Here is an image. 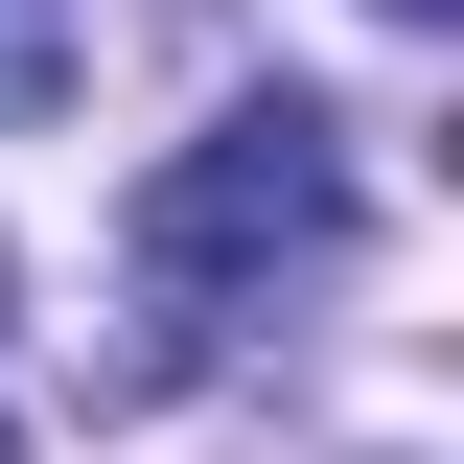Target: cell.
<instances>
[{
    "instance_id": "2",
    "label": "cell",
    "mask_w": 464,
    "mask_h": 464,
    "mask_svg": "<svg viewBox=\"0 0 464 464\" xmlns=\"http://www.w3.org/2000/svg\"><path fill=\"white\" fill-rule=\"evenodd\" d=\"M70 93V0H0V116H47Z\"/></svg>"
},
{
    "instance_id": "1",
    "label": "cell",
    "mask_w": 464,
    "mask_h": 464,
    "mask_svg": "<svg viewBox=\"0 0 464 464\" xmlns=\"http://www.w3.org/2000/svg\"><path fill=\"white\" fill-rule=\"evenodd\" d=\"M348 256V116L325 93H232L209 140H163L140 163V302H163V348H209L232 302H279Z\"/></svg>"
},
{
    "instance_id": "3",
    "label": "cell",
    "mask_w": 464,
    "mask_h": 464,
    "mask_svg": "<svg viewBox=\"0 0 464 464\" xmlns=\"http://www.w3.org/2000/svg\"><path fill=\"white\" fill-rule=\"evenodd\" d=\"M372 24H441V0H372Z\"/></svg>"
}]
</instances>
